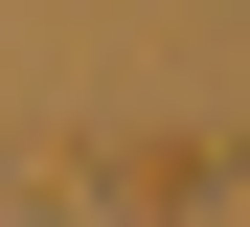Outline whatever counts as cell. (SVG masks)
<instances>
[{
	"mask_svg": "<svg viewBox=\"0 0 250 227\" xmlns=\"http://www.w3.org/2000/svg\"><path fill=\"white\" fill-rule=\"evenodd\" d=\"M114 205H159V227H205V205H250V159H228V136H137V159H114Z\"/></svg>",
	"mask_w": 250,
	"mask_h": 227,
	"instance_id": "obj_1",
	"label": "cell"
}]
</instances>
